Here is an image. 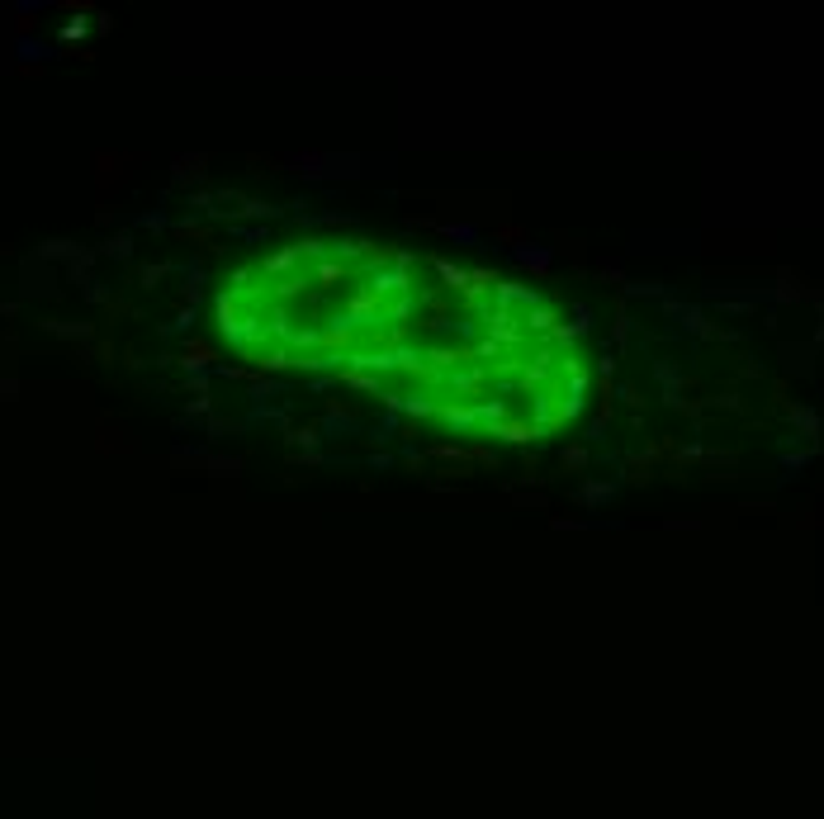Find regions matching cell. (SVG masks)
I'll use <instances>...</instances> for the list:
<instances>
[{
	"mask_svg": "<svg viewBox=\"0 0 824 819\" xmlns=\"http://www.w3.org/2000/svg\"><path fill=\"white\" fill-rule=\"evenodd\" d=\"M507 256H512V266L536 270V275H545V270L555 266V252H550V247H531V242H522V247H507Z\"/></svg>",
	"mask_w": 824,
	"mask_h": 819,
	"instance_id": "obj_1",
	"label": "cell"
},
{
	"mask_svg": "<svg viewBox=\"0 0 824 819\" xmlns=\"http://www.w3.org/2000/svg\"><path fill=\"white\" fill-rule=\"evenodd\" d=\"M488 436H498V441H512V445H526V441H536L540 436V426H531V422H493L488 426Z\"/></svg>",
	"mask_w": 824,
	"mask_h": 819,
	"instance_id": "obj_2",
	"label": "cell"
},
{
	"mask_svg": "<svg viewBox=\"0 0 824 819\" xmlns=\"http://www.w3.org/2000/svg\"><path fill=\"white\" fill-rule=\"evenodd\" d=\"M355 431V417L341 408H327V417H322V426H317V436L322 441H341V436H351Z\"/></svg>",
	"mask_w": 824,
	"mask_h": 819,
	"instance_id": "obj_3",
	"label": "cell"
},
{
	"mask_svg": "<svg viewBox=\"0 0 824 819\" xmlns=\"http://www.w3.org/2000/svg\"><path fill=\"white\" fill-rule=\"evenodd\" d=\"M498 289V308H512V303H526V308H540V294L536 289H526V284H493Z\"/></svg>",
	"mask_w": 824,
	"mask_h": 819,
	"instance_id": "obj_4",
	"label": "cell"
},
{
	"mask_svg": "<svg viewBox=\"0 0 824 819\" xmlns=\"http://www.w3.org/2000/svg\"><path fill=\"white\" fill-rule=\"evenodd\" d=\"M370 289H375V294H394V289H408V270H375V275H370Z\"/></svg>",
	"mask_w": 824,
	"mask_h": 819,
	"instance_id": "obj_5",
	"label": "cell"
},
{
	"mask_svg": "<svg viewBox=\"0 0 824 819\" xmlns=\"http://www.w3.org/2000/svg\"><path fill=\"white\" fill-rule=\"evenodd\" d=\"M436 232L450 242H478V228H469V223H436Z\"/></svg>",
	"mask_w": 824,
	"mask_h": 819,
	"instance_id": "obj_6",
	"label": "cell"
},
{
	"mask_svg": "<svg viewBox=\"0 0 824 819\" xmlns=\"http://www.w3.org/2000/svg\"><path fill=\"white\" fill-rule=\"evenodd\" d=\"M237 213H242V218H275V213H280V208H275V204H266V199H237Z\"/></svg>",
	"mask_w": 824,
	"mask_h": 819,
	"instance_id": "obj_7",
	"label": "cell"
},
{
	"mask_svg": "<svg viewBox=\"0 0 824 819\" xmlns=\"http://www.w3.org/2000/svg\"><path fill=\"white\" fill-rule=\"evenodd\" d=\"M436 275H441L445 284H460V289H469V270L450 266V261H441V256H436Z\"/></svg>",
	"mask_w": 824,
	"mask_h": 819,
	"instance_id": "obj_8",
	"label": "cell"
},
{
	"mask_svg": "<svg viewBox=\"0 0 824 819\" xmlns=\"http://www.w3.org/2000/svg\"><path fill=\"white\" fill-rule=\"evenodd\" d=\"M299 247H289V252H275V256H270V261H266V270H275V275H280V270H294V266H299Z\"/></svg>",
	"mask_w": 824,
	"mask_h": 819,
	"instance_id": "obj_9",
	"label": "cell"
},
{
	"mask_svg": "<svg viewBox=\"0 0 824 819\" xmlns=\"http://www.w3.org/2000/svg\"><path fill=\"white\" fill-rule=\"evenodd\" d=\"M493 284H498V275H493V270H469V294H474V299L483 294V289H493Z\"/></svg>",
	"mask_w": 824,
	"mask_h": 819,
	"instance_id": "obj_10",
	"label": "cell"
},
{
	"mask_svg": "<svg viewBox=\"0 0 824 819\" xmlns=\"http://www.w3.org/2000/svg\"><path fill=\"white\" fill-rule=\"evenodd\" d=\"M531 327H536V331H555L559 322H555V313H550V308L540 303V308H531Z\"/></svg>",
	"mask_w": 824,
	"mask_h": 819,
	"instance_id": "obj_11",
	"label": "cell"
},
{
	"mask_svg": "<svg viewBox=\"0 0 824 819\" xmlns=\"http://www.w3.org/2000/svg\"><path fill=\"white\" fill-rule=\"evenodd\" d=\"M346 384H351V389H365V394H379V379H375V375H360V370H351Z\"/></svg>",
	"mask_w": 824,
	"mask_h": 819,
	"instance_id": "obj_12",
	"label": "cell"
},
{
	"mask_svg": "<svg viewBox=\"0 0 824 819\" xmlns=\"http://www.w3.org/2000/svg\"><path fill=\"white\" fill-rule=\"evenodd\" d=\"M270 394H280V384L275 379H252V398L261 403V398H270Z\"/></svg>",
	"mask_w": 824,
	"mask_h": 819,
	"instance_id": "obj_13",
	"label": "cell"
},
{
	"mask_svg": "<svg viewBox=\"0 0 824 819\" xmlns=\"http://www.w3.org/2000/svg\"><path fill=\"white\" fill-rule=\"evenodd\" d=\"M341 275H346V270L336 266V261H322V266H317V280H322V284H332V280H341Z\"/></svg>",
	"mask_w": 824,
	"mask_h": 819,
	"instance_id": "obj_14",
	"label": "cell"
},
{
	"mask_svg": "<svg viewBox=\"0 0 824 819\" xmlns=\"http://www.w3.org/2000/svg\"><path fill=\"white\" fill-rule=\"evenodd\" d=\"M289 441H294V445H317L322 436H317L313 426H299V431H289Z\"/></svg>",
	"mask_w": 824,
	"mask_h": 819,
	"instance_id": "obj_15",
	"label": "cell"
},
{
	"mask_svg": "<svg viewBox=\"0 0 824 819\" xmlns=\"http://www.w3.org/2000/svg\"><path fill=\"white\" fill-rule=\"evenodd\" d=\"M237 237H242V242H266V223H256V228H237Z\"/></svg>",
	"mask_w": 824,
	"mask_h": 819,
	"instance_id": "obj_16",
	"label": "cell"
},
{
	"mask_svg": "<svg viewBox=\"0 0 824 819\" xmlns=\"http://www.w3.org/2000/svg\"><path fill=\"white\" fill-rule=\"evenodd\" d=\"M332 252H341V256H360V252H365V242H332Z\"/></svg>",
	"mask_w": 824,
	"mask_h": 819,
	"instance_id": "obj_17",
	"label": "cell"
},
{
	"mask_svg": "<svg viewBox=\"0 0 824 819\" xmlns=\"http://www.w3.org/2000/svg\"><path fill=\"white\" fill-rule=\"evenodd\" d=\"M583 502H606V488H583Z\"/></svg>",
	"mask_w": 824,
	"mask_h": 819,
	"instance_id": "obj_18",
	"label": "cell"
}]
</instances>
